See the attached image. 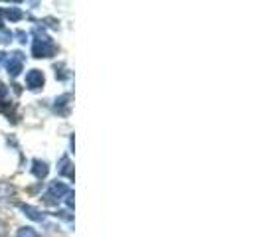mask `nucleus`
Instances as JSON below:
<instances>
[{"label":"nucleus","instance_id":"2","mask_svg":"<svg viewBox=\"0 0 263 237\" xmlns=\"http://www.w3.org/2000/svg\"><path fill=\"white\" fill-rule=\"evenodd\" d=\"M67 194H69V188H67L64 182H58V180H55V182L50 184V188H48V192H46L44 198H46L48 204H58V202H60L62 198H66Z\"/></svg>","mask_w":263,"mask_h":237},{"label":"nucleus","instance_id":"9","mask_svg":"<svg viewBox=\"0 0 263 237\" xmlns=\"http://www.w3.org/2000/svg\"><path fill=\"white\" fill-rule=\"evenodd\" d=\"M0 14H4V16H6L8 20H12V22L22 18V12H20L18 8H4V10H0Z\"/></svg>","mask_w":263,"mask_h":237},{"label":"nucleus","instance_id":"1","mask_svg":"<svg viewBox=\"0 0 263 237\" xmlns=\"http://www.w3.org/2000/svg\"><path fill=\"white\" fill-rule=\"evenodd\" d=\"M34 34H36V40L32 44V55L34 57H52L55 48H53V44L50 42V38L44 32H40V28L34 30Z\"/></svg>","mask_w":263,"mask_h":237},{"label":"nucleus","instance_id":"6","mask_svg":"<svg viewBox=\"0 0 263 237\" xmlns=\"http://www.w3.org/2000/svg\"><path fill=\"white\" fill-rule=\"evenodd\" d=\"M32 172H34L36 178H46L48 172H50V168H48V164H46L44 160H34V168H32Z\"/></svg>","mask_w":263,"mask_h":237},{"label":"nucleus","instance_id":"10","mask_svg":"<svg viewBox=\"0 0 263 237\" xmlns=\"http://www.w3.org/2000/svg\"><path fill=\"white\" fill-rule=\"evenodd\" d=\"M16 237H38V233H36L34 227H20Z\"/></svg>","mask_w":263,"mask_h":237},{"label":"nucleus","instance_id":"4","mask_svg":"<svg viewBox=\"0 0 263 237\" xmlns=\"http://www.w3.org/2000/svg\"><path fill=\"white\" fill-rule=\"evenodd\" d=\"M26 85L30 89H40V87H44V73L40 71V69H32V71H28L26 73Z\"/></svg>","mask_w":263,"mask_h":237},{"label":"nucleus","instance_id":"5","mask_svg":"<svg viewBox=\"0 0 263 237\" xmlns=\"http://www.w3.org/2000/svg\"><path fill=\"white\" fill-rule=\"evenodd\" d=\"M20 210L26 213L30 220H34V222H44L46 218H44V213H40L36 208H32V206H26V204H20Z\"/></svg>","mask_w":263,"mask_h":237},{"label":"nucleus","instance_id":"3","mask_svg":"<svg viewBox=\"0 0 263 237\" xmlns=\"http://www.w3.org/2000/svg\"><path fill=\"white\" fill-rule=\"evenodd\" d=\"M6 69H8V73L12 77H18L20 71H22V53L16 52L10 57H6Z\"/></svg>","mask_w":263,"mask_h":237},{"label":"nucleus","instance_id":"7","mask_svg":"<svg viewBox=\"0 0 263 237\" xmlns=\"http://www.w3.org/2000/svg\"><path fill=\"white\" fill-rule=\"evenodd\" d=\"M71 164H69V158L64 156L62 160H60V174H64V176H67V178H73V168H69Z\"/></svg>","mask_w":263,"mask_h":237},{"label":"nucleus","instance_id":"11","mask_svg":"<svg viewBox=\"0 0 263 237\" xmlns=\"http://www.w3.org/2000/svg\"><path fill=\"white\" fill-rule=\"evenodd\" d=\"M4 233H6V225H4V222L0 220V237H4Z\"/></svg>","mask_w":263,"mask_h":237},{"label":"nucleus","instance_id":"8","mask_svg":"<svg viewBox=\"0 0 263 237\" xmlns=\"http://www.w3.org/2000/svg\"><path fill=\"white\" fill-rule=\"evenodd\" d=\"M69 99H71V95H62V97H60V99H55V111H60V113H62V115H64V113H66V107H67V101H69Z\"/></svg>","mask_w":263,"mask_h":237}]
</instances>
